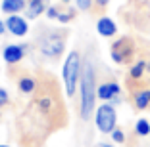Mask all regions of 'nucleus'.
I'll return each instance as SVG.
<instances>
[{"mask_svg": "<svg viewBox=\"0 0 150 147\" xmlns=\"http://www.w3.org/2000/svg\"><path fill=\"white\" fill-rule=\"evenodd\" d=\"M110 2H112V0H94V4H96L98 8H106Z\"/></svg>", "mask_w": 150, "mask_h": 147, "instance_id": "412c9836", "label": "nucleus"}, {"mask_svg": "<svg viewBox=\"0 0 150 147\" xmlns=\"http://www.w3.org/2000/svg\"><path fill=\"white\" fill-rule=\"evenodd\" d=\"M98 147H114L112 143H98Z\"/></svg>", "mask_w": 150, "mask_h": 147, "instance_id": "5701e85b", "label": "nucleus"}, {"mask_svg": "<svg viewBox=\"0 0 150 147\" xmlns=\"http://www.w3.org/2000/svg\"><path fill=\"white\" fill-rule=\"evenodd\" d=\"M133 56H135V42L129 36H121L110 46V57L117 65L129 63L133 59Z\"/></svg>", "mask_w": 150, "mask_h": 147, "instance_id": "39448f33", "label": "nucleus"}, {"mask_svg": "<svg viewBox=\"0 0 150 147\" xmlns=\"http://www.w3.org/2000/svg\"><path fill=\"white\" fill-rule=\"evenodd\" d=\"M62 2H64V4H66V6H67V4H69V2H71V0H62Z\"/></svg>", "mask_w": 150, "mask_h": 147, "instance_id": "b1692460", "label": "nucleus"}, {"mask_svg": "<svg viewBox=\"0 0 150 147\" xmlns=\"http://www.w3.org/2000/svg\"><path fill=\"white\" fill-rule=\"evenodd\" d=\"M96 33L102 38H114L117 35V23L108 15H100L96 19Z\"/></svg>", "mask_w": 150, "mask_h": 147, "instance_id": "1a4fd4ad", "label": "nucleus"}, {"mask_svg": "<svg viewBox=\"0 0 150 147\" xmlns=\"http://www.w3.org/2000/svg\"><path fill=\"white\" fill-rule=\"evenodd\" d=\"M148 71V61L144 59H137L135 63H131V67H129V78L131 80H141L142 75Z\"/></svg>", "mask_w": 150, "mask_h": 147, "instance_id": "ddd939ff", "label": "nucleus"}, {"mask_svg": "<svg viewBox=\"0 0 150 147\" xmlns=\"http://www.w3.org/2000/svg\"><path fill=\"white\" fill-rule=\"evenodd\" d=\"M0 117H2V113H0Z\"/></svg>", "mask_w": 150, "mask_h": 147, "instance_id": "a878e982", "label": "nucleus"}, {"mask_svg": "<svg viewBox=\"0 0 150 147\" xmlns=\"http://www.w3.org/2000/svg\"><path fill=\"white\" fill-rule=\"evenodd\" d=\"M110 136H112V141L114 143H125V132L121 128H115Z\"/></svg>", "mask_w": 150, "mask_h": 147, "instance_id": "a211bd4d", "label": "nucleus"}, {"mask_svg": "<svg viewBox=\"0 0 150 147\" xmlns=\"http://www.w3.org/2000/svg\"><path fill=\"white\" fill-rule=\"evenodd\" d=\"M48 6H50L48 0H29L23 13H25L27 19H37V17H40L42 13H46Z\"/></svg>", "mask_w": 150, "mask_h": 147, "instance_id": "9d476101", "label": "nucleus"}, {"mask_svg": "<svg viewBox=\"0 0 150 147\" xmlns=\"http://www.w3.org/2000/svg\"><path fill=\"white\" fill-rule=\"evenodd\" d=\"M67 33L60 29H50L39 36V52L48 59H56L66 52Z\"/></svg>", "mask_w": 150, "mask_h": 147, "instance_id": "7ed1b4c3", "label": "nucleus"}, {"mask_svg": "<svg viewBox=\"0 0 150 147\" xmlns=\"http://www.w3.org/2000/svg\"><path fill=\"white\" fill-rule=\"evenodd\" d=\"M0 2H2V0H0Z\"/></svg>", "mask_w": 150, "mask_h": 147, "instance_id": "bb28decb", "label": "nucleus"}, {"mask_svg": "<svg viewBox=\"0 0 150 147\" xmlns=\"http://www.w3.org/2000/svg\"><path fill=\"white\" fill-rule=\"evenodd\" d=\"M83 56L77 50H71L66 56V61L62 65V80H64V90L67 98H73L77 88H79L81 73H83Z\"/></svg>", "mask_w": 150, "mask_h": 147, "instance_id": "f03ea898", "label": "nucleus"}, {"mask_svg": "<svg viewBox=\"0 0 150 147\" xmlns=\"http://www.w3.org/2000/svg\"><path fill=\"white\" fill-rule=\"evenodd\" d=\"M18 90L21 92V94H33V92L37 90V80L33 77H21L18 80Z\"/></svg>", "mask_w": 150, "mask_h": 147, "instance_id": "4468645a", "label": "nucleus"}, {"mask_svg": "<svg viewBox=\"0 0 150 147\" xmlns=\"http://www.w3.org/2000/svg\"><path fill=\"white\" fill-rule=\"evenodd\" d=\"M6 31H8V29H6V19H2V17H0V36L4 35Z\"/></svg>", "mask_w": 150, "mask_h": 147, "instance_id": "4be33fe9", "label": "nucleus"}, {"mask_svg": "<svg viewBox=\"0 0 150 147\" xmlns=\"http://www.w3.org/2000/svg\"><path fill=\"white\" fill-rule=\"evenodd\" d=\"M148 138H150V136H148Z\"/></svg>", "mask_w": 150, "mask_h": 147, "instance_id": "cd10ccee", "label": "nucleus"}, {"mask_svg": "<svg viewBox=\"0 0 150 147\" xmlns=\"http://www.w3.org/2000/svg\"><path fill=\"white\" fill-rule=\"evenodd\" d=\"M58 15H60L58 6H48V10H46V17L48 19H58Z\"/></svg>", "mask_w": 150, "mask_h": 147, "instance_id": "6ab92c4d", "label": "nucleus"}, {"mask_svg": "<svg viewBox=\"0 0 150 147\" xmlns=\"http://www.w3.org/2000/svg\"><path fill=\"white\" fill-rule=\"evenodd\" d=\"M27 8V0H2L0 2V10L6 15H13V13H21Z\"/></svg>", "mask_w": 150, "mask_h": 147, "instance_id": "9b49d317", "label": "nucleus"}, {"mask_svg": "<svg viewBox=\"0 0 150 147\" xmlns=\"http://www.w3.org/2000/svg\"><path fill=\"white\" fill-rule=\"evenodd\" d=\"M73 17H75V10H67V12H60V15H58L56 21L58 23H69Z\"/></svg>", "mask_w": 150, "mask_h": 147, "instance_id": "f3484780", "label": "nucleus"}, {"mask_svg": "<svg viewBox=\"0 0 150 147\" xmlns=\"http://www.w3.org/2000/svg\"><path fill=\"white\" fill-rule=\"evenodd\" d=\"M6 29H8L10 35L21 38V36H25L29 33V21H27V17L21 15V13H13V15L6 17Z\"/></svg>", "mask_w": 150, "mask_h": 147, "instance_id": "0eeeda50", "label": "nucleus"}, {"mask_svg": "<svg viewBox=\"0 0 150 147\" xmlns=\"http://www.w3.org/2000/svg\"><path fill=\"white\" fill-rule=\"evenodd\" d=\"M73 2H75V8L79 10V12H88L94 6V0H73Z\"/></svg>", "mask_w": 150, "mask_h": 147, "instance_id": "dca6fc26", "label": "nucleus"}, {"mask_svg": "<svg viewBox=\"0 0 150 147\" xmlns=\"http://www.w3.org/2000/svg\"><path fill=\"white\" fill-rule=\"evenodd\" d=\"M25 52H27L25 44H8L2 48V59L8 65H16L25 57Z\"/></svg>", "mask_w": 150, "mask_h": 147, "instance_id": "6e6552de", "label": "nucleus"}, {"mask_svg": "<svg viewBox=\"0 0 150 147\" xmlns=\"http://www.w3.org/2000/svg\"><path fill=\"white\" fill-rule=\"evenodd\" d=\"M10 101V95H8V92L4 90V88H0V107H4L6 103Z\"/></svg>", "mask_w": 150, "mask_h": 147, "instance_id": "aec40b11", "label": "nucleus"}, {"mask_svg": "<svg viewBox=\"0 0 150 147\" xmlns=\"http://www.w3.org/2000/svg\"><path fill=\"white\" fill-rule=\"evenodd\" d=\"M94 124L100 134H112L117 128V111L112 103H100L94 111Z\"/></svg>", "mask_w": 150, "mask_h": 147, "instance_id": "20e7f679", "label": "nucleus"}, {"mask_svg": "<svg viewBox=\"0 0 150 147\" xmlns=\"http://www.w3.org/2000/svg\"><path fill=\"white\" fill-rule=\"evenodd\" d=\"M96 98L102 103H112V105L121 103V86H119V82H115V80L100 82L96 88Z\"/></svg>", "mask_w": 150, "mask_h": 147, "instance_id": "423d86ee", "label": "nucleus"}, {"mask_svg": "<svg viewBox=\"0 0 150 147\" xmlns=\"http://www.w3.org/2000/svg\"><path fill=\"white\" fill-rule=\"evenodd\" d=\"M135 134L139 136V138H146V136H150V121L144 117H141L137 122H135Z\"/></svg>", "mask_w": 150, "mask_h": 147, "instance_id": "2eb2a0df", "label": "nucleus"}, {"mask_svg": "<svg viewBox=\"0 0 150 147\" xmlns=\"http://www.w3.org/2000/svg\"><path fill=\"white\" fill-rule=\"evenodd\" d=\"M96 71L91 59L83 63V73L79 80V117L88 121L96 111Z\"/></svg>", "mask_w": 150, "mask_h": 147, "instance_id": "f257e3e1", "label": "nucleus"}, {"mask_svg": "<svg viewBox=\"0 0 150 147\" xmlns=\"http://www.w3.org/2000/svg\"><path fill=\"white\" fill-rule=\"evenodd\" d=\"M0 147H12V145H4V143H2V145H0Z\"/></svg>", "mask_w": 150, "mask_h": 147, "instance_id": "393cba45", "label": "nucleus"}, {"mask_svg": "<svg viewBox=\"0 0 150 147\" xmlns=\"http://www.w3.org/2000/svg\"><path fill=\"white\" fill-rule=\"evenodd\" d=\"M133 105L139 111H146L150 107V88H141L133 92Z\"/></svg>", "mask_w": 150, "mask_h": 147, "instance_id": "f8f14e48", "label": "nucleus"}]
</instances>
